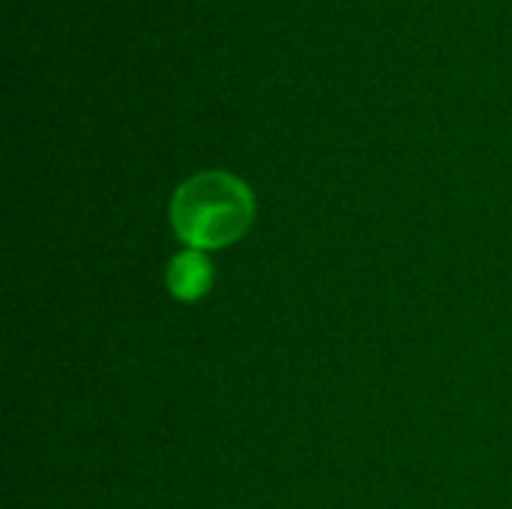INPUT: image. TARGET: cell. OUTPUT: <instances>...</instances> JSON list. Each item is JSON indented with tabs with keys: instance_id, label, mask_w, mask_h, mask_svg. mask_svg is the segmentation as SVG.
I'll use <instances>...</instances> for the list:
<instances>
[{
	"instance_id": "obj_2",
	"label": "cell",
	"mask_w": 512,
	"mask_h": 509,
	"mask_svg": "<svg viewBox=\"0 0 512 509\" xmlns=\"http://www.w3.org/2000/svg\"><path fill=\"white\" fill-rule=\"evenodd\" d=\"M165 279H168V291H171L177 300L195 303V300H201V297L210 291V285H213V264L207 261L204 252L186 249V252H180V255L171 258L168 276H165Z\"/></svg>"
},
{
	"instance_id": "obj_1",
	"label": "cell",
	"mask_w": 512,
	"mask_h": 509,
	"mask_svg": "<svg viewBox=\"0 0 512 509\" xmlns=\"http://www.w3.org/2000/svg\"><path fill=\"white\" fill-rule=\"evenodd\" d=\"M168 216L189 249H225L252 228L255 195L228 171H201L177 186Z\"/></svg>"
}]
</instances>
